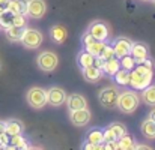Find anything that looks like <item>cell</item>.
Instances as JSON below:
<instances>
[{
    "mask_svg": "<svg viewBox=\"0 0 155 150\" xmlns=\"http://www.w3.org/2000/svg\"><path fill=\"white\" fill-rule=\"evenodd\" d=\"M94 59H95V56H92L91 53H87V51L84 50L78 54L77 62H78V65H80L81 68H87V66H92V65H94Z\"/></svg>",
    "mask_w": 155,
    "mask_h": 150,
    "instance_id": "26",
    "label": "cell"
},
{
    "mask_svg": "<svg viewBox=\"0 0 155 150\" xmlns=\"http://www.w3.org/2000/svg\"><path fill=\"white\" fill-rule=\"evenodd\" d=\"M0 149H3V144H2V143H0Z\"/></svg>",
    "mask_w": 155,
    "mask_h": 150,
    "instance_id": "40",
    "label": "cell"
},
{
    "mask_svg": "<svg viewBox=\"0 0 155 150\" xmlns=\"http://www.w3.org/2000/svg\"><path fill=\"white\" fill-rule=\"evenodd\" d=\"M26 24H27L26 15H23V14H14L12 26H18V27H26Z\"/></svg>",
    "mask_w": 155,
    "mask_h": 150,
    "instance_id": "32",
    "label": "cell"
},
{
    "mask_svg": "<svg viewBox=\"0 0 155 150\" xmlns=\"http://www.w3.org/2000/svg\"><path fill=\"white\" fill-rule=\"evenodd\" d=\"M104 65H105V60H104L103 57L97 56V57L94 59V66H95V68H98V69H103Z\"/></svg>",
    "mask_w": 155,
    "mask_h": 150,
    "instance_id": "34",
    "label": "cell"
},
{
    "mask_svg": "<svg viewBox=\"0 0 155 150\" xmlns=\"http://www.w3.org/2000/svg\"><path fill=\"white\" fill-rule=\"evenodd\" d=\"M87 32H89L95 39L104 41V42H105V41L108 39V35H110V27H108L104 21L97 20V21H92V24L89 26Z\"/></svg>",
    "mask_w": 155,
    "mask_h": 150,
    "instance_id": "9",
    "label": "cell"
},
{
    "mask_svg": "<svg viewBox=\"0 0 155 150\" xmlns=\"http://www.w3.org/2000/svg\"><path fill=\"white\" fill-rule=\"evenodd\" d=\"M103 75H104L103 69H98L94 65L92 66H87V68H83V78L87 83H98L103 78Z\"/></svg>",
    "mask_w": 155,
    "mask_h": 150,
    "instance_id": "15",
    "label": "cell"
},
{
    "mask_svg": "<svg viewBox=\"0 0 155 150\" xmlns=\"http://www.w3.org/2000/svg\"><path fill=\"white\" fill-rule=\"evenodd\" d=\"M27 2H29V0H11L8 9H9L12 14H23V15H26Z\"/></svg>",
    "mask_w": 155,
    "mask_h": 150,
    "instance_id": "23",
    "label": "cell"
},
{
    "mask_svg": "<svg viewBox=\"0 0 155 150\" xmlns=\"http://www.w3.org/2000/svg\"><path fill=\"white\" fill-rule=\"evenodd\" d=\"M113 77L119 86H128V83H130V71H127V69L120 68Z\"/></svg>",
    "mask_w": 155,
    "mask_h": 150,
    "instance_id": "28",
    "label": "cell"
},
{
    "mask_svg": "<svg viewBox=\"0 0 155 150\" xmlns=\"http://www.w3.org/2000/svg\"><path fill=\"white\" fill-rule=\"evenodd\" d=\"M86 141L87 143H92V144H103L104 143V131L103 129H98V128H94L87 132L86 135Z\"/></svg>",
    "mask_w": 155,
    "mask_h": 150,
    "instance_id": "19",
    "label": "cell"
},
{
    "mask_svg": "<svg viewBox=\"0 0 155 150\" xmlns=\"http://www.w3.org/2000/svg\"><path fill=\"white\" fill-rule=\"evenodd\" d=\"M9 2H11V0H0V8H2V9H8Z\"/></svg>",
    "mask_w": 155,
    "mask_h": 150,
    "instance_id": "35",
    "label": "cell"
},
{
    "mask_svg": "<svg viewBox=\"0 0 155 150\" xmlns=\"http://www.w3.org/2000/svg\"><path fill=\"white\" fill-rule=\"evenodd\" d=\"M119 63H120V68H122V69H127V71H131V69H134V66H136V60H134V57H133L131 54H127V56L120 57Z\"/></svg>",
    "mask_w": 155,
    "mask_h": 150,
    "instance_id": "30",
    "label": "cell"
},
{
    "mask_svg": "<svg viewBox=\"0 0 155 150\" xmlns=\"http://www.w3.org/2000/svg\"><path fill=\"white\" fill-rule=\"evenodd\" d=\"M152 78H154V63L148 57L143 62L136 63L134 69L130 71L128 86H131L136 90H143L145 87L152 84Z\"/></svg>",
    "mask_w": 155,
    "mask_h": 150,
    "instance_id": "1",
    "label": "cell"
},
{
    "mask_svg": "<svg viewBox=\"0 0 155 150\" xmlns=\"http://www.w3.org/2000/svg\"><path fill=\"white\" fill-rule=\"evenodd\" d=\"M152 2H154V3H155V0H152Z\"/></svg>",
    "mask_w": 155,
    "mask_h": 150,
    "instance_id": "42",
    "label": "cell"
},
{
    "mask_svg": "<svg viewBox=\"0 0 155 150\" xmlns=\"http://www.w3.org/2000/svg\"><path fill=\"white\" fill-rule=\"evenodd\" d=\"M107 129L114 135V138H116V140L127 134V126H125L124 123H120V122H113V123H110V125L107 126Z\"/></svg>",
    "mask_w": 155,
    "mask_h": 150,
    "instance_id": "24",
    "label": "cell"
},
{
    "mask_svg": "<svg viewBox=\"0 0 155 150\" xmlns=\"http://www.w3.org/2000/svg\"><path fill=\"white\" fill-rule=\"evenodd\" d=\"M24 131V125L21 120L18 119H9L5 122V134L11 135H17V134H23Z\"/></svg>",
    "mask_w": 155,
    "mask_h": 150,
    "instance_id": "14",
    "label": "cell"
},
{
    "mask_svg": "<svg viewBox=\"0 0 155 150\" xmlns=\"http://www.w3.org/2000/svg\"><path fill=\"white\" fill-rule=\"evenodd\" d=\"M131 44H133V41H131V39H128V38H125V36H120V38H117V39L114 41V44H113L114 57L120 59V57H124V56L130 54V50H131Z\"/></svg>",
    "mask_w": 155,
    "mask_h": 150,
    "instance_id": "11",
    "label": "cell"
},
{
    "mask_svg": "<svg viewBox=\"0 0 155 150\" xmlns=\"http://www.w3.org/2000/svg\"><path fill=\"white\" fill-rule=\"evenodd\" d=\"M91 117H92V113L89 111V108H80V110H74V111H69V122L77 126V128H83V126H87L89 122H91Z\"/></svg>",
    "mask_w": 155,
    "mask_h": 150,
    "instance_id": "7",
    "label": "cell"
},
{
    "mask_svg": "<svg viewBox=\"0 0 155 150\" xmlns=\"http://www.w3.org/2000/svg\"><path fill=\"white\" fill-rule=\"evenodd\" d=\"M50 36H51L53 42H56V44H63V42L66 41V38H68V30H66L63 26L56 24V26H53L51 29H50Z\"/></svg>",
    "mask_w": 155,
    "mask_h": 150,
    "instance_id": "16",
    "label": "cell"
},
{
    "mask_svg": "<svg viewBox=\"0 0 155 150\" xmlns=\"http://www.w3.org/2000/svg\"><path fill=\"white\" fill-rule=\"evenodd\" d=\"M104 41H98V39H94V42H91L89 45H86L84 47V50L87 51V53H91L92 56H100L101 54V50H103V47H104Z\"/></svg>",
    "mask_w": 155,
    "mask_h": 150,
    "instance_id": "27",
    "label": "cell"
},
{
    "mask_svg": "<svg viewBox=\"0 0 155 150\" xmlns=\"http://www.w3.org/2000/svg\"><path fill=\"white\" fill-rule=\"evenodd\" d=\"M47 12V5L44 0H29L26 15L32 20H41Z\"/></svg>",
    "mask_w": 155,
    "mask_h": 150,
    "instance_id": "8",
    "label": "cell"
},
{
    "mask_svg": "<svg viewBox=\"0 0 155 150\" xmlns=\"http://www.w3.org/2000/svg\"><path fill=\"white\" fill-rule=\"evenodd\" d=\"M23 32H24V27H18V26H9L8 29H5L6 38L11 42H20L21 36H23Z\"/></svg>",
    "mask_w": 155,
    "mask_h": 150,
    "instance_id": "18",
    "label": "cell"
},
{
    "mask_svg": "<svg viewBox=\"0 0 155 150\" xmlns=\"http://www.w3.org/2000/svg\"><path fill=\"white\" fill-rule=\"evenodd\" d=\"M143 2H148V0H143Z\"/></svg>",
    "mask_w": 155,
    "mask_h": 150,
    "instance_id": "41",
    "label": "cell"
},
{
    "mask_svg": "<svg viewBox=\"0 0 155 150\" xmlns=\"http://www.w3.org/2000/svg\"><path fill=\"white\" fill-rule=\"evenodd\" d=\"M140 131H142V134H143L145 138L154 140L155 138V122H152L151 119L143 120V123H142V126H140Z\"/></svg>",
    "mask_w": 155,
    "mask_h": 150,
    "instance_id": "20",
    "label": "cell"
},
{
    "mask_svg": "<svg viewBox=\"0 0 155 150\" xmlns=\"http://www.w3.org/2000/svg\"><path fill=\"white\" fill-rule=\"evenodd\" d=\"M3 11H5V9H2V8H0V14H2V12H3Z\"/></svg>",
    "mask_w": 155,
    "mask_h": 150,
    "instance_id": "39",
    "label": "cell"
},
{
    "mask_svg": "<svg viewBox=\"0 0 155 150\" xmlns=\"http://www.w3.org/2000/svg\"><path fill=\"white\" fill-rule=\"evenodd\" d=\"M65 101H66V92L62 87L53 86L47 90V104L53 107H60L62 104H65Z\"/></svg>",
    "mask_w": 155,
    "mask_h": 150,
    "instance_id": "10",
    "label": "cell"
},
{
    "mask_svg": "<svg viewBox=\"0 0 155 150\" xmlns=\"http://www.w3.org/2000/svg\"><path fill=\"white\" fill-rule=\"evenodd\" d=\"M139 104H140V96L134 90H124L119 92L116 108H119L125 114H133L139 108Z\"/></svg>",
    "mask_w": 155,
    "mask_h": 150,
    "instance_id": "2",
    "label": "cell"
},
{
    "mask_svg": "<svg viewBox=\"0 0 155 150\" xmlns=\"http://www.w3.org/2000/svg\"><path fill=\"white\" fill-rule=\"evenodd\" d=\"M42 39H44V36H42V33L39 30L24 27V32H23V36H21V41L20 42L26 48H29V50H36V48L41 47Z\"/></svg>",
    "mask_w": 155,
    "mask_h": 150,
    "instance_id": "5",
    "label": "cell"
},
{
    "mask_svg": "<svg viewBox=\"0 0 155 150\" xmlns=\"http://www.w3.org/2000/svg\"><path fill=\"white\" fill-rule=\"evenodd\" d=\"M3 132H5V122L0 120V134H3Z\"/></svg>",
    "mask_w": 155,
    "mask_h": 150,
    "instance_id": "38",
    "label": "cell"
},
{
    "mask_svg": "<svg viewBox=\"0 0 155 150\" xmlns=\"http://www.w3.org/2000/svg\"><path fill=\"white\" fill-rule=\"evenodd\" d=\"M65 102H66L69 111H74V110H80V108H86L87 107L86 98L83 95H80V93H71L69 96H66Z\"/></svg>",
    "mask_w": 155,
    "mask_h": 150,
    "instance_id": "13",
    "label": "cell"
},
{
    "mask_svg": "<svg viewBox=\"0 0 155 150\" xmlns=\"http://www.w3.org/2000/svg\"><path fill=\"white\" fill-rule=\"evenodd\" d=\"M134 149H139V150H149L151 149V146H145V144H134Z\"/></svg>",
    "mask_w": 155,
    "mask_h": 150,
    "instance_id": "36",
    "label": "cell"
},
{
    "mask_svg": "<svg viewBox=\"0 0 155 150\" xmlns=\"http://www.w3.org/2000/svg\"><path fill=\"white\" fill-rule=\"evenodd\" d=\"M119 89L114 87V86H108V87H104L100 90L98 93V101L100 104L103 105L104 108L107 110H113L116 108L117 105V98H119Z\"/></svg>",
    "mask_w": 155,
    "mask_h": 150,
    "instance_id": "3",
    "label": "cell"
},
{
    "mask_svg": "<svg viewBox=\"0 0 155 150\" xmlns=\"http://www.w3.org/2000/svg\"><path fill=\"white\" fill-rule=\"evenodd\" d=\"M119 69H120L119 59H117V57H111V59L105 60V65H104V68H103V72H105V74L110 75V77H113Z\"/></svg>",
    "mask_w": 155,
    "mask_h": 150,
    "instance_id": "21",
    "label": "cell"
},
{
    "mask_svg": "<svg viewBox=\"0 0 155 150\" xmlns=\"http://www.w3.org/2000/svg\"><path fill=\"white\" fill-rule=\"evenodd\" d=\"M117 146L119 150H131L134 149V138L128 134L122 135L120 138H117Z\"/></svg>",
    "mask_w": 155,
    "mask_h": 150,
    "instance_id": "25",
    "label": "cell"
},
{
    "mask_svg": "<svg viewBox=\"0 0 155 150\" xmlns=\"http://www.w3.org/2000/svg\"><path fill=\"white\" fill-rule=\"evenodd\" d=\"M148 119H151L152 122H155V108H154V110H152V111H151V113H149V116H148Z\"/></svg>",
    "mask_w": 155,
    "mask_h": 150,
    "instance_id": "37",
    "label": "cell"
},
{
    "mask_svg": "<svg viewBox=\"0 0 155 150\" xmlns=\"http://www.w3.org/2000/svg\"><path fill=\"white\" fill-rule=\"evenodd\" d=\"M27 143H26V138L21 135V134H17V135H11L9 137V143H8V149H27Z\"/></svg>",
    "mask_w": 155,
    "mask_h": 150,
    "instance_id": "22",
    "label": "cell"
},
{
    "mask_svg": "<svg viewBox=\"0 0 155 150\" xmlns=\"http://www.w3.org/2000/svg\"><path fill=\"white\" fill-rule=\"evenodd\" d=\"M36 65L41 71L44 72H51L57 68L59 65V57L53 53V51H42L38 57H36Z\"/></svg>",
    "mask_w": 155,
    "mask_h": 150,
    "instance_id": "6",
    "label": "cell"
},
{
    "mask_svg": "<svg viewBox=\"0 0 155 150\" xmlns=\"http://www.w3.org/2000/svg\"><path fill=\"white\" fill-rule=\"evenodd\" d=\"M26 101L32 108L41 110L44 108V105H47V90L41 87H32L26 93Z\"/></svg>",
    "mask_w": 155,
    "mask_h": 150,
    "instance_id": "4",
    "label": "cell"
},
{
    "mask_svg": "<svg viewBox=\"0 0 155 150\" xmlns=\"http://www.w3.org/2000/svg\"><path fill=\"white\" fill-rule=\"evenodd\" d=\"M130 54L134 57L136 63H140V62H143L145 59L149 57V48H148V45L143 44V42H133V44H131Z\"/></svg>",
    "mask_w": 155,
    "mask_h": 150,
    "instance_id": "12",
    "label": "cell"
},
{
    "mask_svg": "<svg viewBox=\"0 0 155 150\" xmlns=\"http://www.w3.org/2000/svg\"><path fill=\"white\" fill-rule=\"evenodd\" d=\"M103 149H105V150H119V146H117V140L104 141V143H103Z\"/></svg>",
    "mask_w": 155,
    "mask_h": 150,
    "instance_id": "33",
    "label": "cell"
},
{
    "mask_svg": "<svg viewBox=\"0 0 155 150\" xmlns=\"http://www.w3.org/2000/svg\"><path fill=\"white\" fill-rule=\"evenodd\" d=\"M140 99L143 104L146 105H151V107H155V86L149 84L148 87H145L140 93Z\"/></svg>",
    "mask_w": 155,
    "mask_h": 150,
    "instance_id": "17",
    "label": "cell"
},
{
    "mask_svg": "<svg viewBox=\"0 0 155 150\" xmlns=\"http://www.w3.org/2000/svg\"><path fill=\"white\" fill-rule=\"evenodd\" d=\"M12 20H14V14L9 9H5L0 14V27L2 29H8L9 26H12Z\"/></svg>",
    "mask_w": 155,
    "mask_h": 150,
    "instance_id": "29",
    "label": "cell"
},
{
    "mask_svg": "<svg viewBox=\"0 0 155 150\" xmlns=\"http://www.w3.org/2000/svg\"><path fill=\"white\" fill-rule=\"evenodd\" d=\"M100 57H103L104 60H108V59L114 57L113 45H110V44H104V47H103V50H101V54H100Z\"/></svg>",
    "mask_w": 155,
    "mask_h": 150,
    "instance_id": "31",
    "label": "cell"
}]
</instances>
